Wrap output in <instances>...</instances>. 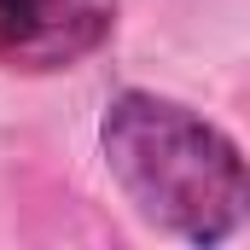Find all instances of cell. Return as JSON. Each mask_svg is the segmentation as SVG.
<instances>
[{
	"mask_svg": "<svg viewBox=\"0 0 250 250\" xmlns=\"http://www.w3.org/2000/svg\"><path fill=\"white\" fill-rule=\"evenodd\" d=\"M99 146L128 204L187 245H215L250 215V169L239 146L175 99L117 93L105 105Z\"/></svg>",
	"mask_w": 250,
	"mask_h": 250,
	"instance_id": "cell-1",
	"label": "cell"
},
{
	"mask_svg": "<svg viewBox=\"0 0 250 250\" xmlns=\"http://www.w3.org/2000/svg\"><path fill=\"white\" fill-rule=\"evenodd\" d=\"M111 35V0H0L6 70H70Z\"/></svg>",
	"mask_w": 250,
	"mask_h": 250,
	"instance_id": "cell-2",
	"label": "cell"
}]
</instances>
